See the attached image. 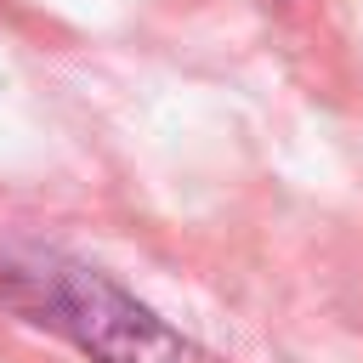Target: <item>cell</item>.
I'll use <instances>...</instances> for the list:
<instances>
[{"mask_svg":"<svg viewBox=\"0 0 363 363\" xmlns=\"http://www.w3.org/2000/svg\"><path fill=\"white\" fill-rule=\"evenodd\" d=\"M0 306H11L17 318H28L40 329H57L91 363H199V346L187 335H176L153 306H142L108 272L68 261V255L6 250L0 255Z\"/></svg>","mask_w":363,"mask_h":363,"instance_id":"1","label":"cell"}]
</instances>
